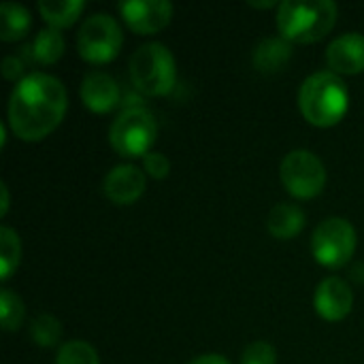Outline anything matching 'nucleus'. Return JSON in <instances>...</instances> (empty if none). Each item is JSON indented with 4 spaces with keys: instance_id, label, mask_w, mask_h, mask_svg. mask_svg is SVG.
<instances>
[{
    "instance_id": "nucleus-22",
    "label": "nucleus",
    "mask_w": 364,
    "mask_h": 364,
    "mask_svg": "<svg viewBox=\"0 0 364 364\" xmlns=\"http://www.w3.org/2000/svg\"><path fill=\"white\" fill-rule=\"evenodd\" d=\"M55 364H100V358L87 341L73 339L58 350Z\"/></svg>"
},
{
    "instance_id": "nucleus-13",
    "label": "nucleus",
    "mask_w": 364,
    "mask_h": 364,
    "mask_svg": "<svg viewBox=\"0 0 364 364\" xmlns=\"http://www.w3.org/2000/svg\"><path fill=\"white\" fill-rule=\"evenodd\" d=\"M326 64L335 75H358L364 70V34L348 32L326 49Z\"/></svg>"
},
{
    "instance_id": "nucleus-16",
    "label": "nucleus",
    "mask_w": 364,
    "mask_h": 364,
    "mask_svg": "<svg viewBox=\"0 0 364 364\" xmlns=\"http://www.w3.org/2000/svg\"><path fill=\"white\" fill-rule=\"evenodd\" d=\"M64 36L60 30L55 28H43L36 38L26 47V51L32 55V60L36 64H43V66H49V64H55L62 55H64Z\"/></svg>"
},
{
    "instance_id": "nucleus-21",
    "label": "nucleus",
    "mask_w": 364,
    "mask_h": 364,
    "mask_svg": "<svg viewBox=\"0 0 364 364\" xmlns=\"http://www.w3.org/2000/svg\"><path fill=\"white\" fill-rule=\"evenodd\" d=\"M0 316H2V328L9 333L17 331L23 324V316H26L23 301L11 288H2L0 292Z\"/></svg>"
},
{
    "instance_id": "nucleus-27",
    "label": "nucleus",
    "mask_w": 364,
    "mask_h": 364,
    "mask_svg": "<svg viewBox=\"0 0 364 364\" xmlns=\"http://www.w3.org/2000/svg\"><path fill=\"white\" fill-rule=\"evenodd\" d=\"M0 192H2V207H0V215L4 218V215H6V211H9V188H6V183H2V186H0Z\"/></svg>"
},
{
    "instance_id": "nucleus-23",
    "label": "nucleus",
    "mask_w": 364,
    "mask_h": 364,
    "mask_svg": "<svg viewBox=\"0 0 364 364\" xmlns=\"http://www.w3.org/2000/svg\"><path fill=\"white\" fill-rule=\"evenodd\" d=\"M241 364H277V352L267 341H254L245 348Z\"/></svg>"
},
{
    "instance_id": "nucleus-5",
    "label": "nucleus",
    "mask_w": 364,
    "mask_h": 364,
    "mask_svg": "<svg viewBox=\"0 0 364 364\" xmlns=\"http://www.w3.org/2000/svg\"><path fill=\"white\" fill-rule=\"evenodd\" d=\"M158 136L154 115L143 107H128L119 111L109 130L111 147L124 158H145Z\"/></svg>"
},
{
    "instance_id": "nucleus-8",
    "label": "nucleus",
    "mask_w": 364,
    "mask_h": 364,
    "mask_svg": "<svg viewBox=\"0 0 364 364\" xmlns=\"http://www.w3.org/2000/svg\"><path fill=\"white\" fill-rule=\"evenodd\" d=\"M279 177L290 196L299 200H309L324 192L326 166L314 151L294 149L282 160Z\"/></svg>"
},
{
    "instance_id": "nucleus-10",
    "label": "nucleus",
    "mask_w": 364,
    "mask_h": 364,
    "mask_svg": "<svg viewBox=\"0 0 364 364\" xmlns=\"http://www.w3.org/2000/svg\"><path fill=\"white\" fill-rule=\"evenodd\" d=\"M145 188H147L145 173L134 164H117L102 179L105 196L117 207H128L136 203L143 196Z\"/></svg>"
},
{
    "instance_id": "nucleus-26",
    "label": "nucleus",
    "mask_w": 364,
    "mask_h": 364,
    "mask_svg": "<svg viewBox=\"0 0 364 364\" xmlns=\"http://www.w3.org/2000/svg\"><path fill=\"white\" fill-rule=\"evenodd\" d=\"M188 364H230L226 356L222 354H203V356H196L192 358Z\"/></svg>"
},
{
    "instance_id": "nucleus-11",
    "label": "nucleus",
    "mask_w": 364,
    "mask_h": 364,
    "mask_svg": "<svg viewBox=\"0 0 364 364\" xmlns=\"http://www.w3.org/2000/svg\"><path fill=\"white\" fill-rule=\"evenodd\" d=\"M316 311L326 322H341L350 316L354 307V292L350 284L341 277H326L318 284L314 296Z\"/></svg>"
},
{
    "instance_id": "nucleus-24",
    "label": "nucleus",
    "mask_w": 364,
    "mask_h": 364,
    "mask_svg": "<svg viewBox=\"0 0 364 364\" xmlns=\"http://www.w3.org/2000/svg\"><path fill=\"white\" fill-rule=\"evenodd\" d=\"M143 171L154 179H166L171 173V160L160 151H149L143 158Z\"/></svg>"
},
{
    "instance_id": "nucleus-20",
    "label": "nucleus",
    "mask_w": 364,
    "mask_h": 364,
    "mask_svg": "<svg viewBox=\"0 0 364 364\" xmlns=\"http://www.w3.org/2000/svg\"><path fill=\"white\" fill-rule=\"evenodd\" d=\"M30 337L41 348H53L62 339V324H60L58 318L43 314V316H38V318L32 320V324H30Z\"/></svg>"
},
{
    "instance_id": "nucleus-28",
    "label": "nucleus",
    "mask_w": 364,
    "mask_h": 364,
    "mask_svg": "<svg viewBox=\"0 0 364 364\" xmlns=\"http://www.w3.org/2000/svg\"><path fill=\"white\" fill-rule=\"evenodd\" d=\"M250 6L254 9H273V6H279L275 0H269V2H250Z\"/></svg>"
},
{
    "instance_id": "nucleus-18",
    "label": "nucleus",
    "mask_w": 364,
    "mask_h": 364,
    "mask_svg": "<svg viewBox=\"0 0 364 364\" xmlns=\"http://www.w3.org/2000/svg\"><path fill=\"white\" fill-rule=\"evenodd\" d=\"M85 9L83 0H43L38 2V11L43 15V19L47 21L49 28L62 30L73 26L81 11Z\"/></svg>"
},
{
    "instance_id": "nucleus-15",
    "label": "nucleus",
    "mask_w": 364,
    "mask_h": 364,
    "mask_svg": "<svg viewBox=\"0 0 364 364\" xmlns=\"http://www.w3.org/2000/svg\"><path fill=\"white\" fill-rule=\"evenodd\" d=\"M292 58V43H288L282 36H269L262 38L254 49V66L260 73H277L282 70Z\"/></svg>"
},
{
    "instance_id": "nucleus-19",
    "label": "nucleus",
    "mask_w": 364,
    "mask_h": 364,
    "mask_svg": "<svg viewBox=\"0 0 364 364\" xmlns=\"http://www.w3.org/2000/svg\"><path fill=\"white\" fill-rule=\"evenodd\" d=\"M21 260V241L19 235L9 228L2 226L0 228V262H2V271H0V279L6 282L19 267Z\"/></svg>"
},
{
    "instance_id": "nucleus-4",
    "label": "nucleus",
    "mask_w": 364,
    "mask_h": 364,
    "mask_svg": "<svg viewBox=\"0 0 364 364\" xmlns=\"http://www.w3.org/2000/svg\"><path fill=\"white\" fill-rule=\"evenodd\" d=\"M132 85L151 98L166 96L177 81V62L171 49L162 43H145L130 55Z\"/></svg>"
},
{
    "instance_id": "nucleus-17",
    "label": "nucleus",
    "mask_w": 364,
    "mask_h": 364,
    "mask_svg": "<svg viewBox=\"0 0 364 364\" xmlns=\"http://www.w3.org/2000/svg\"><path fill=\"white\" fill-rule=\"evenodd\" d=\"M32 19L26 6L17 2L0 4V38L4 43H15L30 32Z\"/></svg>"
},
{
    "instance_id": "nucleus-2",
    "label": "nucleus",
    "mask_w": 364,
    "mask_h": 364,
    "mask_svg": "<svg viewBox=\"0 0 364 364\" xmlns=\"http://www.w3.org/2000/svg\"><path fill=\"white\" fill-rule=\"evenodd\" d=\"M299 109L311 126H337L350 109V92L346 81L331 70L309 75L299 92Z\"/></svg>"
},
{
    "instance_id": "nucleus-25",
    "label": "nucleus",
    "mask_w": 364,
    "mask_h": 364,
    "mask_svg": "<svg viewBox=\"0 0 364 364\" xmlns=\"http://www.w3.org/2000/svg\"><path fill=\"white\" fill-rule=\"evenodd\" d=\"M23 70H26V64H23V60L21 58H17V55H9V58H4V62H2V75H4V79L6 81H15V83H19L23 77Z\"/></svg>"
},
{
    "instance_id": "nucleus-7",
    "label": "nucleus",
    "mask_w": 364,
    "mask_h": 364,
    "mask_svg": "<svg viewBox=\"0 0 364 364\" xmlns=\"http://www.w3.org/2000/svg\"><path fill=\"white\" fill-rule=\"evenodd\" d=\"M358 245L356 228L346 218L324 220L311 235V252L318 264L326 269L346 267Z\"/></svg>"
},
{
    "instance_id": "nucleus-9",
    "label": "nucleus",
    "mask_w": 364,
    "mask_h": 364,
    "mask_svg": "<svg viewBox=\"0 0 364 364\" xmlns=\"http://www.w3.org/2000/svg\"><path fill=\"white\" fill-rule=\"evenodd\" d=\"M122 19L136 34L162 32L173 19V4L166 0H130L117 4Z\"/></svg>"
},
{
    "instance_id": "nucleus-1",
    "label": "nucleus",
    "mask_w": 364,
    "mask_h": 364,
    "mask_svg": "<svg viewBox=\"0 0 364 364\" xmlns=\"http://www.w3.org/2000/svg\"><path fill=\"white\" fill-rule=\"evenodd\" d=\"M66 109L68 94L64 83L47 73H32L11 92L9 128L17 139L38 143L62 124Z\"/></svg>"
},
{
    "instance_id": "nucleus-12",
    "label": "nucleus",
    "mask_w": 364,
    "mask_h": 364,
    "mask_svg": "<svg viewBox=\"0 0 364 364\" xmlns=\"http://www.w3.org/2000/svg\"><path fill=\"white\" fill-rule=\"evenodd\" d=\"M79 96L83 107H87L92 113H111L119 105V85L111 75L92 70L81 79Z\"/></svg>"
},
{
    "instance_id": "nucleus-6",
    "label": "nucleus",
    "mask_w": 364,
    "mask_h": 364,
    "mask_svg": "<svg viewBox=\"0 0 364 364\" xmlns=\"http://www.w3.org/2000/svg\"><path fill=\"white\" fill-rule=\"evenodd\" d=\"M124 34L115 17L109 13L90 15L77 32V51L90 64H109L117 58Z\"/></svg>"
},
{
    "instance_id": "nucleus-14",
    "label": "nucleus",
    "mask_w": 364,
    "mask_h": 364,
    "mask_svg": "<svg viewBox=\"0 0 364 364\" xmlns=\"http://www.w3.org/2000/svg\"><path fill=\"white\" fill-rule=\"evenodd\" d=\"M269 232L279 239V241H290L301 235L305 228V211L299 205L290 203H279L271 209L269 220H267Z\"/></svg>"
},
{
    "instance_id": "nucleus-3",
    "label": "nucleus",
    "mask_w": 364,
    "mask_h": 364,
    "mask_svg": "<svg viewBox=\"0 0 364 364\" xmlns=\"http://www.w3.org/2000/svg\"><path fill=\"white\" fill-rule=\"evenodd\" d=\"M337 15L333 0H286L277 6V30L288 43L309 45L335 28Z\"/></svg>"
}]
</instances>
